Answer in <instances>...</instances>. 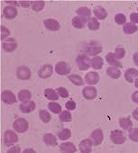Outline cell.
<instances>
[{"label": "cell", "mask_w": 138, "mask_h": 153, "mask_svg": "<svg viewBox=\"0 0 138 153\" xmlns=\"http://www.w3.org/2000/svg\"><path fill=\"white\" fill-rule=\"evenodd\" d=\"M102 45L98 41H91L85 44L84 46V53L88 56L96 57L102 51Z\"/></svg>", "instance_id": "obj_1"}, {"label": "cell", "mask_w": 138, "mask_h": 153, "mask_svg": "<svg viewBox=\"0 0 138 153\" xmlns=\"http://www.w3.org/2000/svg\"><path fill=\"white\" fill-rule=\"evenodd\" d=\"M76 64L80 70H88L90 68V59L85 53H81L76 58Z\"/></svg>", "instance_id": "obj_2"}, {"label": "cell", "mask_w": 138, "mask_h": 153, "mask_svg": "<svg viewBox=\"0 0 138 153\" xmlns=\"http://www.w3.org/2000/svg\"><path fill=\"white\" fill-rule=\"evenodd\" d=\"M18 141V136L17 134L13 131L12 130H7L4 133V143L6 146L10 147L16 144Z\"/></svg>", "instance_id": "obj_3"}, {"label": "cell", "mask_w": 138, "mask_h": 153, "mask_svg": "<svg viewBox=\"0 0 138 153\" xmlns=\"http://www.w3.org/2000/svg\"><path fill=\"white\" fill-rule=\"evenodd\" d=\"M13 127L16 131H17L19 133H24V132L27 131V130L29 128V123L25 118H17L14 122Z\"/></svg>", "instance_id": "obj_4"}, {"label": "cell", "mask_w": 138, "mask_h": 153, "mask_svg": "<svg viewBox=\"0 0 138 153\" xmlns=\"http://www.w3.org/2000/svg\"><path fill=\"white\" fill-rule=\"evenodd\" d=\"M110 140L115 144H123L126 140V136L121 130H114L110 133Z\"/></svg>", "instance_id": "obj_5"}, {"label": "cell", "mask_w": 138, "mask_h": 153, "mask_svg": "<svg viewBox=\"0 0 138 153\" xmlns=\"http://www.w3.org/2000/svg\"><path fill=\"white\" fill-rule=\"evenodd\" d=\"M90 139L92 140L94 146H98L99 144L102 143V141H103V140H104V133H103V131H102L100 128L94 130V131L90 133Z\"/></svg>", "instance_id": "obj_6"}, {"label": "cell", "mask_w": 138, "mask_h": 153, "mask_svg": "<svg viewBox=\"0 0 138 153\" xmlns=\"http://www.w3.org/2000/svg\"><path fill=\"white\" fill-rule=\"evenodd\" d=\"M16 76L20 80H28L31 78V70L26 66H20L16 68Z\"/></svg>", "instance_id": "obj_7"}, {"label": "cell", "mask_w": 138, "mask_h": 153, "mask_svg": "<svg viewBox=\"0 0 138 153\" xmlns=\"http://www.w3.org/2000/svg\"><path fill=\"white\" fill-rule=\"evenodd\" d=\"M72 70V67L65 61H60L55 66V71L58 75L65 76L68 75Z\"/></svg>", "instance_id": "obj_8"}, {"label": "cell", "mask_w": 138, "mask_h": 153, "mask_svg": "<svg viewBox=\"0 0 138 153\" xmlns=\"http://www.w3.org/2000/svg\"><path fill=\"white\" fill-rule=\"evenodd\" d=\"M52 66L51 64H44L43 65L39 71H38V76L39 78L43 79H46L52 75Z\"/></svg>", "instance_id": "obj_9"}, {"label": "cell", "mask_w": 138, "mask_h": 153, "mask_svg": "<svg viewBox=\"0 0 138 153\" xmlns=\"http://www.w3.org/2000/svg\"><path fill=\"white\" fill-rule=\"evenodd\" d=\"M2 48L7 52H12L17 48V42L14 38H7V40L3 41Z\"/></svg>", "instance_id": "obj_10"}, {"label": "cell", "mask_w": 138, "mask_h": 153, "mask_svg": "<svg viewBox=\"0 0 138 153\" xmlns=\"http://www.w3.org/2000/svg\"><path fill=\"white\" fill-rule=\"evenodd\" d=\"M97 95H98V91H97L96 88H94L92 86L85 87L82 90V96L87 100L95 99L97 97Z\"/></svg>", "instance_id": "obj_11"}, {"label": "cell", "mask_w": 138, "mask_h": 153, "mask_svg": "<svg viewBox=\"0 0 138 153\" xmlns=\"http://www.w3.org/2000/svg\"><path fill=\"white\" fill-rule=\"evenodd\" d=\"M1 100L7 105H12L16 102V97L12 91L5 90L1 93Z\"/></svg>", "instance_id": "obj_12"}, {"label": "cell", "mask_w": 138, "mask_h": 153, "mask_svg": "<svg viewBox=\"0 0 138 153\" xmlns=\"http://www.w3.org/2000/svg\"><path fill=\"white\" fill-rule=\"evenodd\" d=\"M99 81V75L98 72L92 71V72H89L86 76H85V82L87 84H89L90 86H94L97 85Z\"/></svg>", "instance_id": "obj_13"}, {"label": "cell", "mask_w": 138, "mask_h": 153, "mask_svg": "<svg viewBox=\"0 0 138 153\" xmlns=\"http://www.w3.org/2000/svg\"><path fill=\"white\" fill-rule=\"evenodd\" d=\"M76 150H77L76 146L72 141L63 142L60 145V153H75Z\"/></svg>", "instance_id": "obj_14"}, {"label": "cell", "mask_w": 138, "mask_h": 153, "mask_svg": "<svg viewBox=\"0 0 138 153\" xmlns=\"http://www.w3.org/2000/svg\"><path fill=\"white\" fill-rule=\"evenodd\" d=\"M17 9L16 7H12V6H7L4 8L3 10V15H4V17L7 20H13L17 16Z\"/></svg>", "instance_id": "obj_15"}, {"label": "cell", "mask_w": 138, "mask_h": 153, "mask_svg": "<svg viewBox=\"0 0 138 153\" xmlns=\"http://www.w3.org/2000/svg\"><path fill=\"white\" fill-rule=\"evenodd\" d=\"M43 25L44 26L46 27V29H48L49 31H52V32H55V31H58L60 30V23L55 20V19H45L43 21Z\"/></svg>", "instance_id": "obj_16"}, {"label": "cell", "mask_w": 138, "mask_h": 153, "mask_svg": "<svg viewBox=\"0 0 138 153\" xmlns=\"http://www.w3.org/2000/svg\"><path fill=\"white\" fill-rule=\"evenodd\" d=\"M80 150L81 153H90L93 146V142L90 139H85L82 140L80 142Z\"/></svg>", "instance_id": "obj_17"}, {"label": "cell", "mask_w": 138, "mask_h": 153, "mask_svg": "<svg viewBox=\"0 0 138 153\" xmlns=\"http://www.w3.org/2000/svg\"><path fill=\"white\" fill-rule=\"evenodd\" d=\"M36 107V105L34 101H27V102H24L20 105L19 108L21 110V112L23 114H30L33 111H34Z\"/></svg>", "instance_id": "obj_18"}, {"label": "cell", "mask_w": 138, "mask_h": 153, "mask_svg": "<svg viewBox=\"0 0 138 153\" xmlns=\"http://www.w3.org/2000/svg\"><path fill=\"white\" fill-rule=\"evenodd\" d=\"M76 14L80 17H81L82 19H84L87 23L91 18L90 17V16H91V10L89 7H81L78 8L76 10Z\"/></svg>", "instance_id": "obj_19"}, {"label": "cell", "mask_w": 138, "mask_h": 153, "mask_svg": "<svg viewBox=\"0 0 138 153\" xmlns=\"http://www.w3.org/2000/svg\"><path fill=\"white\" fill-rule=\"evenodd\" d=\"M106 59H107V62L111 66V67H116V68H122V63L121 61L116 58L115 54L113 52H108L107 55H106Z\"/></svg>", "instance_id": "obj_20"}, {"label": "cell", "mask_w": 138, "mask_h": 153, "mask_svg": "<svg viewBox=\"0 0 138 153\" xmlns=\"http://www.w3.org/2000/svg\"><path fill=\"white\" fill-rule=\"evenodd\" d=\"M136 78H138V70L137 69L130 68L125 70V79L126 81H128L129 83H133V82H134V79H136Z\"/></svg>", "instance_id": "obj_21"}, {"label": "cell", "mask_w": 138, "mask_h": 153, "mask_svg": "<svg viewBox=\"0 0 138 153\" xmlns=\"http://www.w3.org/2000/svg\"><path fill=\"white\" fill-rule=\"evenodd\" d=\"M119 125L125 131H131L133 129V122L130 117H124L119 119Z\"/></svg>", "instance_id": "obj_22"}, {"label": "cell", "mask_w": 138, "mask_h": 153, "mask_svg": "<svg viewBox=\"0 0 138 153\" xmlns=\"http://www.w3.org/2000/svg\"><path fill=\"white\" fill-rule=\"evenodd\" d=\"M94 16H96L97 19L98 20H104L107 16V12L103 7H96L94 8Z\"/></svg>", "instance_id": "obj_23"}, {"label": "cell", "mask_w": 138, "mask_h": 153, "mask_svg": "<svg viewBox=\"0 0 138 153\" xmlns=\"http://www.w3.org/2000/svg\"><path fill=\"white\" fill-rule=\"evenodd\" d=\"M107 74L108 76H110L111 79H117L120 78L121 76V71L118 68H116V67H108L107 68Z\"/></svg>", "instance_id": "obj_24"}, {"label": "cell", "mask_w": 138, "mask_h": 153, "mask_svg": "<svg viewBox=\"0 0 138 153\" xmlns=\"http://www.w3.org/2000/svg\"><path fill=\"white\" fill-rule=\"evenodd\" d=\"M104 64V60L101 57L99 56H96L93 57L92 59H90V66L94 68V69H101Z\"/></svg>", "instance_id": "obj_25"}, {"label": "cell", "mask_w": 138, "mask_h": 153, "mask_svg": "<svg viewBox=\"0 0 138 153\" xmlns=\"http://www.w3.org/2000/svg\"><path fill=\"white\" fill-rule=\"evenodd\" d=\"M43 141L47 146L54 147L57 145V139L52 133H45L43 135Z\"/></svg>", "instance_id": "obj_26"}, {"label": "cell", "mask_w": 138, "mask_h": 153, "mask_svg": "<svg viewBox=\"0 0 138 153\" xmlns=\"http://www.w3.org/2000/svg\"><path fill=\"white\" fill-rule=\"evenodd\" d=\"M18 99L20 102L24 103V102H27V101H31V98H32V94L29 90H21L19 93H18Z\"/></svg>", "instance_id": "obj_27"}, {"label": "cell", "mask_w": 138, "mask_h": 153, "mask_svg": "<svg viewBox=\"0 0 138 153\" xmlns=\"http://www.w3.org/2000/svg\"><path fill=\"white\" fill-rule=\"evenodd\" d=\"M68 79L70 80L72 84L76 85V86H83L84 85V81L83 79L80 75H76V74H72L68 76Z\"/></svg>", "instance_id": "obj_28"}, {"label": "cell", "mask_w": 138, "mask_h": 153, "mask_svg": "<svg viewBox=\"0 0 138 153\" xmlns=\"http://www.w3.org/2000/svg\"><path fill=\"white\" fill-rule=\"evenodd\" d=\"M44 96L47 99L51 101H57L59 99V95L56 90H53L51 88H46L44 90Z\"/></svg>", "instance_id": "obj_29"}, {"label": "cell", "mask_w": 138, "mask_h": 153, "mask_svg": "<svg viewBox=\"0 0 138 153\" xmlns=\"http://www.w3.org/2000/svg\"><path fill=\"white\" fill-rule=\"evenodd\" d=\"M72 137V131L68 128H63L58 132V139L60 140H67Z\"/></svg>", "instance_id": "obj_30"}, {"label": "cell", "mask_w": 138, "mask_h": 153, "mask_svg": "<svg viewBox=\"0 0 138 153\" xmlns=\"http://www.w3.org/2000/svg\"><path fill=\"white\" fill-rule=\"evenodd\" d=\"M123 31L125 34H133L135 32L138 31V27L136 25L132 24V23H127L124 25L123 27Z\"/></svg>", "instance_id": "obj_31"}, {"label": "cell", "mask_w": 138, "mask_h": 153, "mask_svg": "<svg viewBox=\"0 0 138 153\" xmlns=\"http://www.w3.org/2000/svg\"><path fill=\"white\" fill-rule=\"evenodd\" d=\"M87 24V22L82 19L81 17L80 16H75L73 19H72V25L77 28V29H82L85 27V25Z\"/></svg>", "instance_id": "obj_32"}, {"label": "cell", "mask_w": 138, "mask_h": 153, "mask_svg": "<svg viewBox=\"0 0 138 153\" xmlns=\"http://www.w3.org/2000/svg\"><path fill=\"white\" fill-rule=\"evenodd\" d=\"M87 25H88L89 29L91 30V31H97L100 27V24H99V22L98 21V19L96 17H91L89 20V22L87 23Z\"/></svg>", "instance_id": "obj_33"}, {"label": "cell", "mask_w": 138, "mask_h": 153, "mask_svg": "<svg viewBox=\"0 0 138 153\" xmlns=\"http://www.w3.org/2000/svg\"><path fill=\"white\" fill-rule=\"evenodd\" d=\"M44 1L43 0H36V1H31V7H32V9L35 12H39V11H42L44 7Z\"/></svg>", "instance_id": "obj_34"}, {"label": "cell", "mask_w": 138, "mask_h": 153, "mask_svg": "<svg viewBox=\"0 0 138 153\" xmlns=\"http://www.w3.org/2000/svg\"><path fill=\"white\" fill-rule=\"evenodd\" d=\"M59 119L61 123H69L72 121V114L70 111L68 110H65V111H62L60 115H59Z\"/></svg>", "instance_id": "obj_35"}, {"label": "cell", "mask_w": 138, "mask_h": 153, "mask_svg": "<svg viewBox=\"0 0 138 153\" xmlns=\"http://www.w3.org/2000/svg\"><path fill=\"white\" fill-rule=\"evenodd\" d=\"M48 108H49V110L51 112V113H53V114H60L62 111H61V106H60V105H59L58 103H55V102H51V103H49L48 104Z\"/></svg>", "instance_id": "obj_36"}, {"label": "cell", "mask_w": 138, "mask_h": 153, "mask_svg": "<svg viewBox=\"0 0 138 153\" xmlns=\"http://www.w3.org/2000/svg\"><path fill=\"white\" fill-rule=\"evenodd\" d=\"M39 117H40V119H41L43 123H49V122L51 120V115L50 113H49L48 111H46V110H40V111H39Z\"/></svg>", "instance_id": "obj_37"}, {"label": "cell", "mask_w": 138, "mask_h": 153, "mask_svg": "<svg viewBox=\"0 0 138 153\" xmlns=\"http://www.w3.org/2000/svg\"><path fill=\"white\" fill-rule=\"evenodd\" d=\"M128 137L132 141L138 142V128H133L131 131H129Z\"/></svg>", "instance_id": "obj_38"}, {"label": "cell", "mask_w": 138, "mask_h": 153, "mask_svg": "<svg viewBox=\"0 0 138 153\" xmlns=\"http://www.w3.org/2000/svg\"><path fill=\"white\" fill-rule=\"evenodd\" d=\"M115 21L117 25H125V22H126V17L124 14H116V16H115Z\"/></svg>", "instance_id": "obj_39"}, {"label": "cell", "mask_w": 138, "mask_h": 153, "mask_svg": "<svg viewBox=\"0 0 138 153\" xmlns=\"http://www.w3.org/2000/svg\"><path fill=\"white\" fill-rule=\"evenodd\" d=\"M115 56L116 59H123L125 55V50L122 47H116V50H115Z\"/></svg>", "instance_id": "obj_40"}, {"label": "cell", "mask_w": 138, "mask_h": 153, "mask_svg": "<svg viewBox=\"0 0 138 153\" xmlns=\"http://www.w3.org/2000/svg\"><path fill=\"white\" fill-rule=\"evenodd\" d=\"M0 33H1V40L2 41H5V39L7 40V37L10 35V31L8 30V28H7V27H5L4 25H1V27H0Z\"/></svg>", "instance_id": "obj_41"}, {"label": "cell", "mask_w": 138, "mask_h": 153, "mask_svg": "<svg viewBox=\"0 0 138 153\" xmlns=\"http://www.w3.org/2000/svg\"><path fill=\"white\" fill-rule=\"evenodd\" d=\"M56 91H57L59 97H60L62 98H68L69 97V92L65 88H59L56 89Z\"/></svg>", "instance_id": "obj_42"}, {"label": "cell", "mask_w": 138, "mask_h": 153, "mask_svg": "<svg viewBox=\"0 0 138 153\" xmlns=\"http://www.w3.org/2000/svg\"><path fill=\"white\" fill-rule=\"evenodd\" d=\"M65 107H66V109L68 110V111H72V110H74L75 108H76V103H75V101H73V100H69L67 103H66V105H65Z\"/></svg>", "instance_id": "obj_43"}, {"label": "cell", "mask_w": 138, "mask_h": 153, "mask_svg": "<svg viewBox=\"0 0 138 153\" xmlns=\"http://www.w3.org/2000/svg\"><path fill=\"white\" fill-rule=\"evenodd\" d=\"M7 153H21V148L19 145H15L13 147H11Z\"/></svg>", "instance_id": "obj_44"}, {"label": "cell", "mask_w": 138, "mask_h": 153, "mask_svg": "<svg viewBox=\"0 0 138 153\" xmlns=\"http://www.w3.org/2000/svg\"><path fill=\"white\" fill-rule=\"evenodd\" d=\"M130 20L132 24H138V13H132L130 15Z\"/></svg>", "instance_id": "obj_45"}, {"label": "cell", "mask_w": 138, "mask_h": 153, "mask_svg": "<svg viewBox=\"0 0 138 153\" xmlns=\"http://www.w3.org/2000/svg\"><path fill=\"white\" fill-rule=\"evenodd\" d=\"M19 5L20 7H24V8H27L31 6V1H25V0H22V1H19Z\"/></svg>", "instance_id": "obj_46"}, {"label": "cell", "mask_w": 138, "mask_h": 153, "mask_svg": "<svg viewBox=\"0 0 138 153\" xmlns=\"http://www.w3.org/2000/svg\"><path fill=\"white\" fill-rule=\"evenodd\" d=\"M132 100H133L134 103L138 104V90L133 93V95H132Z\"/></svg>", "instance_id": "obj_47"}, {"label": "cell", "mask_w": 138, "mask_h": 153, "mask_svg": "<svg viewBox=\"0 0 138 153\" xmlns=\"http://www.w3.org/2000/svg\"><path fill=\"white\" fill-rule=\"evenodd\" d=\"M19 1H10V0H7L6 1V3L7 4H8L9 6H12V7H17V6H20L19 5V3H18Z\"/></svg>", "instance_id": "obj_48"}, {"label": "cell", "mask_w": 138, "mask_h": 153, "mask_svg": "<svg viewBox=\"0 0 138 153\" xmlns=\"http://www.w3.org/2000/svg\"><path fill=\"white\" fill-rule=\"evenodd\" d=\"M133 59H134V63L138 67V52H135L133 55Z\"/></svg>", "instance_id": "obj_49"}, {"label": "cell", "mask_w": 138, "mask_h": 153, "mask_svg": "<svg viewBox=\"0 0 138 153\" xmlns=\"http://www.w3.org/2000/svg\"><path fill=\"white\" fill-rule=\"evenodd\" d=\"M133 117L136 120V121H138V108H136V109H134V111H133Z\"/></svg>", "instance_id": "obj_50"}, {"label": "cell", "mask_w": 138, "mask_h": 153, "mask_svg": "<svg viewBox=\"0 0 138 153\" xmlns=\"http://www.w3.org/2000/svg\"><path fill=\"white\" fill-rule=\"evenodd\" d=\"M22 153H36V151L33 149H25Z\"/></svg>", "instance_id": "obj_51"}, {"label": "cell", "mask_w": 138, "mask_h": 153, "mask_svg": "<svg viewBox=\"0 0 138 153\" xmlns=\"http://www.w3.org/2000/svg\"><path fill=\"white\" fill-rule=\"evenodd\" d=\"M134 86H135L136 88H138V79H135V81H134Z\"/></svg>", "instance_id": "obj_52"}, {"label": "cell", "mask_w": 138, "mask_h": 153, "mask_svg": "<svg viewBox=\"0 0 138 153\" xmlns=\"http://www.w3.org/2000/svg\"><path fill=\"white\" fill-rule=\"evenodd\" d=\"M137 10H138V8H137Z\"/></svg>", "instance_id": "obj_53"}]
</instances>
